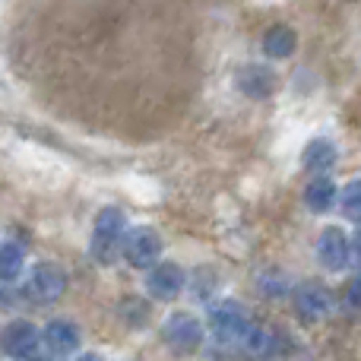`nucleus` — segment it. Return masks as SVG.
<instances>
[{"label": "nucleus", "instance_id": "1", "mask_svg": "<svg viewBox=\"0 0 361 361\" xmlns=\"http://www.w3.org/2000/svg\"><path fill=\"white\" fill-rule=\"evenodd\" d=\"M124 235H127V216L118 206H105V209L95 216L92 225V238H89V254L102 263V267H111L118 260L121 247H124Z\"/></svg>", "mask_w": 361, "mask_h": 361}, {"label": "nucleus", "instance_id": "2", "mask_svg": "<svg viewBox=\"0 0 361 361\" xmlns=\"http://www.w3.org/2000/svg\"><path fill=\"white\" fill-rule=\"evenodd\" d=\"M250 326H254V320H250V314L244 311L238 301L222 298V301H216V305H209V330L219 343L244 345Z\"/></svg>", "mask_w": 361, "mask_h": 361}, {"label": "nucleus", "instance_id": "3", "mask_svg": "<svg viewBox=\"0 0 361 361\" xmlns=\"http://www.w3.org/2000/svg\"><path fill=\"white\" fill-rule=\"evenodd\" d=\"M162 339L175 355H197L203 349V339H206V326L200 317L187 311H175L162 320Z\"/></svg>", "mask_w": 361, "mask_h": 361}, {"label": "nucleus", "instance_id": "4", "mask_svg": "<svg viewBox=\"0 0 361 361\" xmlns=\"http://www.w3.org/2000/svg\"><path fill=\"white\" fill-rule=\"evenodd\" d=\"M121 254L133 269H152L159 263V257H162V235L156 228H149V225L127 228Z\"/></svg>", "mask_w": 361, "mask_h": 361}, {"label": "nucleus", "instance_id": "5", "mask_svg": "<svg viewBox=\"0 0 361 361\" xmlns=\"http://www.w3.org/2000/svg\"><path fill=\"white\" fill-rule=\"evenodd\" d=\"M25 292L38 305H54L63 292H67V273L57 263H35L25 282Z\"/></svg>", "mask_w": 361, "mask_h": 361}, {"label": "nucleus", "instance_id": "6", "mask_svg": "<svg viewBox=\"0 0 361 361\" xmlns=\"http://www.w3.org/2000/svg\"><path fill=\"white\" fill-rule=\"evenodd\" d=\"M317 260L330 273H343L352 260V238L339 225H326L317 235Z\"/></svg>", "mask_w": 361, "mask_h": 361}, {"label": "nucleus", "instance_id": "7", "mask_svg": "<svg viewBox=\"0 0 361 361\" xmlns=\"http://www.w3.org/2000/svg\"><path fill=\"white\" fill-rule=\"evenodd\" d=\"M184 288H187V273L180 263L159 260L156 267L146 273V292L156 301H175Z\"/></svg>", "mask_w": 361, "mask_h": 361}, {"label": "nucleus", "instance_id": "8", "mask_svg": "<svg viewBox=\"0 0 361 361\" xmlns=\"http://www.w3.org/2000/svg\"><path fill=\"white\" fill-rule=\"evenodd\" d=\"M38 343H42V333L29 320H10L0 330V349L10 358H35Z\"/></svg>", "mask_w": 361, "mask_h": 361}, {"label": "nucleus", "instance_id": "9", "mask_svg": "<svg viewBox=\"0 0 361 361\" xmlns=\"http://www.w3.org/2000/svg\"><path fill=\"white\" fill-rule=\"evenodd\" d=\"M42 343L54 358H70L80 352L82 333L73 320L57 317V320H48V326H44V333H42Z\"/></svg>", "mask_w": 361, "mask_h": 361}, {"label": "nucleus", "instance_id": "10", "mask_svg": "<svg viewBox=\"0 0 361 361\" xmlns=\"http://www.w3.org/2000/svg\"><path fill=\"white\" fill-rule=\"evenodd\" d=\"M295 311L305 324H320L326 314L333 311V292L320 282H305L295 292Z\"/></svg>", "mask_w": 361, "mask_h": 361}, {"label": "nucleus", "instance_id": "11", "mask_svg": "<svg viewBox=\"0 0 361 361\" xmlns=\"http://www.w3.org/2000/svg\"><path fill=\"white\" fill-rule=\"evenodd\" d=\"M276 73L267 67V63H244L241 70L235 73V86L241 95H247V99L254 102H263L269 99V95L276 92Z\"/></svg>", "mask_w": 361, "mask_h": 361}, {"label": "nucleus", "instance_id": "12", "mask_svg": "<svg viewBox=\"0 0 361 361\" xmlns=\"http://www.w3.org/2000/svg\"><path fill=\"white\" fill-rule=\"evenodd\" d=\"M295 48H298V35H295V29H288V25L276 23L263 32L260 51L269 57V61H288V57L295 54Z\"/></svg>", "mask_w": 361, "mask_h": 361}, {"label": "nucleus", "instance_id": "13", "mask_svg": "<svg viewBox=\"0 0 361 361\" xmlns=\"http://www.w3.org/2000/svg\"><path fill=\"white\" fill-rule=\"evenodd\" d=\"M301 165L311 175H326L336 165V146H333V140H326V137L311 140L305 146V152H301Z\"/></svg>", "mask_w": 361, "mask_h": 361}, {"label": "nucleus", "instance_id": "14", "mask_svg": "<svg viewBox=\"0 0 361 361\" xmlns=\"http://www.w3.org/2000/svg\"><path fill=\"white\" fill-rule=\"evenodd\" d=\"M339 200V190L326 175H314L305 187V206L311 212H330L333 203Z\"/></svg>", "mask_w": 361, "mask_h": 361}, {"label": "nucleus", "instance_id": "15", "mask_svg": "<svg viewBox=\"0 0 361 361\" xmlns=\"http://www.w3.org/2000/svg\"><path fill=\"white\" fill-rule=\"evenodd\" d=\"M25 269V247L16 241H0V282H16Z\"/></svg>", "mask_w": 361, "mask_h": 361}, {"label": "nucleus", "instance_id": "16", "mask_svg": "<svg viewBox=\"0 0 361 361\" xmlns=\"http://www.w3.org/2000/svg\"><path fill=\"white\" fill-rule=\"evenodd\" d=\"M339 212H343L349 222L361 225V178H352L349 184L339 190Z\"/></svg>", "mask_w": 361, "mask_h": 361}, {"label": "nucleus", "instance_id": "17", "mask_svg": "<svg viewBox=\"0 0 361 361\" xmlns=\"http://www.w3.org/2000/svg\"><path fill=\"white\" fill-rule=\"evenodd\" d=\"M216 288H219V276L212 273L209 267H203V269H197V273H193V279H190V292L197 295L200 301H209Z\"/></svg>", "mask_w": 361, "mask_h": 361}, {"label": "nucleus", "instance_id": "18", "mask_svg": "<svg viewBox=\"0 0 361 361\" xmlns=\"http://www.w3.org/2000/svg\"><path fill=\"white\" fill-rule=\"evenodd\" d=\"M345 298H349L352 307H361V273L349 282V292H345Z\"/></svg>", "mask_w": 361, "mask_h": 361}, {"label": "nucleus", "instance_id": "19", "mask_svg": "<svg viewBox=\"0 0 361 361\" xmlns=\"http://www.w3.org/2000/svg\"><path fill=\"white\" fill-rule=\"evenodd\" d=\"M352 260L361 267V228H358V235L352 238Z\"/></svg>", "mask_w": 361, "mask_h": 361}, {"label": "nucleus", "instance_id": "20", "mask_svg": "<svg viewBox=\"0 0 361 361\" xmlns=\"http://www.w3.org/2000/svg\"><path fill=\"white\" fill-rule=\"evenodd\" d=\"M76 361H105V358L95 355V352H86V355H76Z\"/></svg>", "mask_w": 361, "mask_h": 361}]
</instances>
